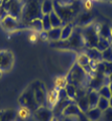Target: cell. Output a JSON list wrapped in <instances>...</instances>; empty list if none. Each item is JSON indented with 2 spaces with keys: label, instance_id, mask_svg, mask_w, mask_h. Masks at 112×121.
Wrapping results in <instances>:
<instances>
[{
  "label": "cell",
  "instance_id": "cell-1",
  "mask_svg": "<svg viewBox=\"0 0 112 121\" xmlns=\"http://www.w3.org/2000/svg\"><path fill=\"white\" fill-rule=\"evenodd\" d=\"M51 47L60 48V50H82L85 48V43L82 35V29L80 26H75L74 31L71 36L66 40H58L51 43Z\"/></svg>",
  "mask_w": 112,
  "mask_h": 121
},
{
  "label": "cell",
  "instance_id": "cell-2",
  "mask_svg": "<svg viewBox=\"0 0 112 121\" xmlns=\"http://www.w3.org/2000/svg\"><path fill=\"white\" fill-rule=\"evenodd\" d=\"M91 76L86 74L83 68L80 67L78 64H75L67 77V82L77 87L78 89L87 88V87L89 88V83L91 81Z\"/></svg>",
  "mask_w": 112,
  "mask_h": 121
},
{
  "label": "cell",
  "instance_id": "cell-3",
  "mask_svg": "<svg viewBox=\"0 0 112 121\" xmlns=\"http://www.w3.org/2000/svg\"><path fill=\"white\" fill-rule=\"evenodd\" d=\"M43 15V14L42 12V4L39 0H28L25 4H23L21 18L26 23L33 19L42 18Z\"/></svg>",
  "mask_w": 112,
  "mask_h": 121
},
{
  "label": "cell",
  "instance_id": "cell-4",
  "mask_svg": "<svg viewBox=\"0 0 112 121\" xmlns=\"http://www.w3.org/2000/svg\"><path fill=\"white\" fill-rule=\"evenodd\" d=\"M99 25L95 23H90L85 25L82 29V35L85 43V48H96L99 41V33H98Z\"/></svg>",
  "mask_w": 112,
  "mask_h": 121
},
{
  "label": "cell",
  "instance_id": "cell-5",
  "mask_svg": "<svg viewBox=\"0 0 112 121\" xmlns=\"http://www.w3.org/2000/svg\"><path fill=\"white\" fill-rule=\"evenodd\" d=\"M54 11L60 16V18H61L63 21V23L66 24L71 21L72 17L75 14L76 9L74 8L73 5H62V4H60L57 0H55L54 1Z\"/></svg>",
  "mask_w": 112,
  "mask_h": 121
},
{
  "label": "cell",
  "instance_id": "cell-6",
  "mask_svg": "<svg viewBox=\"0 0 112 121\" xmlns=\"http://www.w3.org/2000/svg\"><path fill=\"white\" fill-rule=\"evenodd\" d=\"M19 104L21 105L22 108H25L28 111H32V112H34L39 107V105L37 104L34 98V94H33V90L31 89V87H29L27 90H25L21 94L19 98Z\"/></svg>",
  "mask_w": 112,
  "mask_h": 121
},
{
  "label": "cell",
  "instance_id": "cell-7",
  "mask_svg": "<svg viewBox=\"0 0 112 121\" xmlns=\"http://www.w3.org/2000/svg\"><path fill=\"white\" fill-rule=\"evenodd\" d=\"M2 6L5 8L9 15L15 17L16 19L21 18L23 4L20 0H3Z\"/></svg>",
  "mask_w": 112,
  "mask_h": 121
},
{
  "label": "cell",
  "instance_id": "cell-8",
  "mask_svg": "<svg viewBox=\"0 0 112 121\" xmlns=\"http://www.w3.org/2000/svg\"><path fill=\"white\" fill-rule=\"evenodd\" d=\"M31 89L33 90L34 98L37 102V104L40 106H47V92L46 90V87L42 82L36 81L33 84L30 85Z\"/></svg>",
  "mask_w": 112,
  "mask_h": 121
},
{
  "label": "cell",
  "instance_id": "cell-9",
  "mask_svg": "<svg viewBox=\"0 0 112 121\" xmlns=\"http://www.w3.org/2000/svg\"><path fill=\"white\" fill-rule=\"evenodd\" d=\"M13 55L9 51H0V71H8L13 65Z\"/></svg>",
  "mask_w": 112,
  "mask_h": 121
},
{
  "label": "cell",
  "instance_id": "cell-10",
  "mask_svg": "<svg viewBox=\"0 0 112 121\" xmlns=\"http://www.w3.org/2000/svg\"><path fill=\"white\" fill-rule=\"evenodd\" d=\"M35 119L37 121H53L54 119V112L51 108L47 106H40L33 112Z\"/></svg>",
  "mask_w": 112,
  "mask_h": 121
},
{
  "label": "cell",
  "instance_id": "cell-11",
  "mask_svg": "<svg viewBox=\"0 0 112 121\" xmlns=\"http://www.w3.org/2000/svg\"><path fill=\"white\" fill-rule=\"evenodd\" d=\"M83 52L92 62H96V63L102 62V54L96 48H85Z\"/></svg>",
  "mask_w": 112,
  "mask_h": 121
},
{
  "label": "cell",
  "instance_id": "cell-12",
  "mask_svg": "<svg viewBox=\"0 0 112 121\" xmlns=\"http://www.w3.org/2000/svg\"><path fill=\"white\" fill-rule=\"evenodd\" d=\"M80 113H81V110L77 106V104L75 103V102H72V103H70L64 109V111H63V113H62V116H65V117H77Z\"/></svg>",
  "mask_w": 112,
  "mask_h": 121
},
{
  "label": "cell",
  "instance_id": "cell-13",
  "mask_svg": "<svg viewBox=\"0 0 112 121\" xmlns=\"http://www.w3.org/2000/svg\"><path fill=\"white\" fill-rule=\"evenodd\" d=\"M1 23L6 30H14L18 26V19L8 14L6 17H4L1 20Z\"/></svg>",
  "mask_w": 112,
  "mask_h": 121
},
{
  "label": "cell",
  "instance_id": "cell-14",
  "mask_svg": "<svg viewBox=\"0 0 112 121\" xmlns=\"http://www.w3.org/2000/svg\"><path fill=\"white\" fill-rule=\"evenodd\" d=\"M87 97H88L89 108H95V107H97V104H98V101H99V98H100L98 92H97L96 90L89 89Z\"/></svg>",
  "mask_w": 112,
  "mask_h": 121
},
{
  "label": "cell",
  "instance_id": "cell-15",
  "mask_svg": "<svg viewBox=\"0 0 112 121\" xmlns=\"http://www.w3.org/2000/svg\"><path fill=\"white\" fill-rule=\"evenodd\" d=\"M85 114L91 121H100L101 116H102V111L100 110L98 107L89 108L88 110L85 112Z\"/></svg>",
  "mask_w": 112,
  "mask_h": 121
},
{
  "label": "cell",
  "instance_id": "cell-16",
  "mask_svg": "<svg viewBox=\"0 0 112 121\" xmlns=\"http://www.w3.org/2000/svg\"><path fill=\"white\" fill-rule=\"evenodd\" d=\"M61 33H62V27H53L48 31H47V39L51 40L52 43L58 41L61 39Z\"/></svg>",
  "mask_w": 112,
  "mask_h": 121
},
{
  "label": "cell",
  "instance_id": "cell-17",
  "mask_svg": "<svg viewBox=\"0 0 112 121\" xmlns=\"http://www.w3.org/2000/svg\"><path fill=\"white\" fill-rule=\"evenodd\" d=\"M75 28V25L72 22L66 23L65 25L62 26V33H61V40H66L71 36V35L73 33Z\"/></svg>",
  "mask_w": 112,
  "mask_h": 121
},
{
  "label": "cell",
  "instance_id": "cell-18",
  "mask_svg": "<svg viewBox=\"0 0 112 121\" xmlns=\"http://www.w3.org/2000/svg\"><path fill=\"white\" fill-rule=\"evenodd\" d=\"M98 33H99V37L111 40V27L108 24L106 23L100 24L98 28Z\"/></svg>",
  "mask_w": 112,
  "mask_h": 121
},
{
  "label": "cell",
  "instance_id": "cell-19",
  "mask_svg": "<svg viewBox=\"0 0 112 121\" xmlns=\"http://www.w3.org/2000/svg\"><path fill=\"white\" fill-rule=\"evenodd\" d=\"M54 11L53 0H43L42 2V12L43 14H51Z\"/></svg>",
  "mask_w": 112,
  "mask_h": 121
},
{
  "label": "cell",
  "instance_id": "cell-20",
  "mask_svg": "<svg viewBox=\"0 0 112 121\" xmlns=\"http://www.w3.org/2000/svg\"><path fill=\"white\" fill-rule=\"evenodd\" d=\"M65 91L67 93V96H68V98L70 100H72L74 102L75 98H76L77 96V91H78V88L77 87H75L74 85L72 84H67V86L65 87Z\"/></svg>",
  "mask_w": 112,
  "mask_h": 121
},
{
  "label": "cell",
  "instance_id": "cell-21",
  "mask_svg": "<svg viewBox=\"0 0 112 121\" xmlns=\"http://www.w3.org/2000/svg\"><path fill=\"white\" fill-rule=\"evenodd\" d=\"M111 45H112L111 40L102 39V37H99V41H98V43H97V45H96V48L99 52H104L105 50H107V48H109Z\"/></svg>",
  "mask_w": 112,
  "mask_h": 121
},
{
  "label": "cell",
  "instance_id": "cell-22",
  "mask_svg": "<svg viewBox=\"0 0 112 121\" xmlns=\"http://www.w3.org/2000/svg\"><path fill=\"white\" fill-rule=\"evenodd\" d=\"M27 25H28L31 29L35 30V31H39V32L43 31L42 18H37V19H33V20H31V21L27 22Z\"/></svg>",
  "mask_w": 112,
  "mask_h": 121
},
{
  "label": "cell",
  "instance_id": "cell-23",
  "mask_svg": "<svg viewBox=\"0 0 112 121\" xmlns=\"http://www.w3.org/2000/svg\"><path fill=\"white\" fill-rule=\"evenodd\" d=\"M50 19H51V23H52V27H62L64 23H63L62 19L60 18V16L53 11L51 14H50Z\"/></svg>",
  "mask_w": 112,
  "mask_h": 121
},
{
  "label": "cell",
  "instance_id": "cell-24",
  "mask_svg": "<svg viewBox=\"0 0 112 121\" xmlns=\"http://www.w3.org/2000/svg\"><path fill=\"white\" fill-rule=\"evenodd\" d=\"M97 92H98L99 96L102 97V98H106V99L109 100V98H111V92H110V89H109V86L108 85H104L102 86L101 88H99L97 90Z\"/></svg>",
  "mask_w": 112,
  "mask_h": 121
},
{
  "label": "cell",
  "instance_id": "cell-25",
  "mask_svg": "<svg viewBox=\"0 0 112 121\" xmlns=\"http://www.w3.org/2000/svg\"><path fill=\"white\" fill-rule=\"evenodd\" d=\"M91 19V15L90 13H82L80 15V17H78V26L82 25L81 27H83L85 25H88L89 24V21Z\"/></svg>",
  "mask_w": 112,
  "mask_h": 121
},
{
  "label": "cell",
  "instance_id": "cell-26",
  "mask_svg": "<svg viewBox=\"0 0 112 121\" xmlns=\"http://www.w3.org/2000/svg\"><path fill=\"white\" fill-rule=\"evenodd\" d=\"M77 64L80 67L84 68V67L88 66L89 64H90V59H89L88 56L84 54V52H82L81 55L78 56V58H77Z\"/></svg>",
  "mask_w": 112,
  "mask_h": 121
},
{
  "label": "cell",
  "instance_id": "cell-27",
  "mask_svg": "<svg viewBox=\"0 0 112 121\" xmlns=\"http://www.w3.org/2000/svg\"><path fill=\"white\" fill-rule=\"evenodd\" d=\"M42 22H43V31H48L50 29H52V23L50 19V14H44L42 17Z\"/></svg>",
  "mask_w": 112,
  "mask_h": 121
},
{
  "label": "cell",
  "instance_id": "cell-28",
  "mask_svg": "<svg viewBox=\"0 0 112 121\" xmlns=\"http://www.w3.org/2000/svg\"><path fill=\"white\" fill-rule=\"evenodd\" d=\"M14 118L13 111H3L0 112V121H12Z\"/></svg>",
  "mask_w": 112,
  "mask_h": 121
},
{
  "label": "cell",
  "instance_id": "cell-29",
  "mask_svg": "<svg viewBox=\"0 0 112 121\" xmlns=\"http://www.w3.org/2000/svg\"><path fill=\"white\" fill-rule=\"evenodd\" d=\"M97 107H98L102 112L105 111L107 108H109V100L106 99V98L100 97L99 101H98V104H97Z\"/></svg>",
  "mask_w": 112,
  "mask_h": 121
},
{
  "label": "cell",
  "instance_id": "cell-30",
  "mask_svg": "<svg viewBox=\"0 0 112 121\" xmlns=\"http://www.w3.org/2000/svg\"><path fill=\"white\" fill-rule=\"evenodd\" d=\"M102 54V62H109L112 63V48L111 47L107 48L104 52H101Z\"/></svg>",
  "mask_w": 112,
  "mask_h": 121
},
{
  "label": "cell",
  "instance_id": "cell-31",
  "mask_svg": "<svg viewBox=\"0 0 112 121\" xmlns=\"http://www.w3.org/2000/svg\"><path fill=\"white\" fill-rule=\"evenodd\" d=\"M100 121H112V108H107L105 111L102 112V116Z\"/></svg>",
  "mask_w": 112,
  "mask_h": 121
},
{
  "label": "cell",
  "instance_id": "cell-32",
  "mask_svg": "<svg viewBox=\"0 0 112 121\" xmlns=\"http://www.w3.org/2000/svg\"><path fill=\"white\" fill-rule=\"evenodd\" d=\"M103 66H104V75L108 77L112 73V63L103 62Z\"/></svg>",
  "mask_w": 112,
  "mask_h": 121
},
{
  "label": "cell",
  "instance_id": "cell-33",
  "mask_svg": "<svg viewBox=\"0 0 112 121\" xmlns=\"http://www.w3.org/2000/svg\"><path fill=\"white\" fill-rule=\"evenodd\" d=\"M7 15H8V13H7V11L5 10V8L2 5H0V21H1L4 17H6Z\"/></svg>",
  "mask_w": 112,
  "mask_h": 121
},
{
  "label": "cell",
  "instance_id": "cell-34",
  "mask_svg": "<svg viewBox=\"0 0 112 121\" xmlns=\"http://www.w3.org/2000/svg\"><path fill=\"white\" fill-rule=\"evenodd\" d=\"M77 118H78V121H91L87 116H86V114L84 112H81L80 114L77 116Z\"/></svg>",
  "mask_w": 112,
  "mask_h": 121
},
{
  "label": "cell",
  "instance_id": "cell-35",
  "mask_svg": "<svg viewBox=\"0 0 112 121\" xmlns=\"http://www.w3.org/2000/svg\"><path fill=\"white\" fill-rule=\"evenodd\" d=\"M59 121H78L77 117H65V116H61V119Z\"/></svg>",
  "mask_w": 112,
  "mask_h": 121
},
{
  "label": "cell",
  "instance_id": "cell-36",
  "mask_svg": "<svg viewBox=\"0 0 112 121\" xmlns=\"http://www.w3.org/2000/svg\"><path fill=\"white\" fill-rule=\"evenodd\" d=\"M108 86H109V89H110V92H111V95H112V82H110Z\"/></svg>",
  "mask_w": 112,
  "mask_h": 121
},
{
  "label": "cell",
  "instance_id": "cell-37",
  "mask_svg": "<svg viewBox=\"0 0 112 121\" xmlns=\"http://www.w3.org/2000/svg\"><path fill=\"white\" fill-rule=\"evenodd\" d=\"M109 107L112 108V96H111V98H109Z\"/></svg>",
  "mask_w": 112,
  "mask_h": 121
},
{
  "label": "cell",
  "instance_id": "cell-38",
  "mask_svg": "<svg viewBox=\"0 0 112 121\" xmlns=\"http://www.w3.org/2000/svg\"><path fill=\"white\" fill-rule=\"evenodd\" d=\"M108 79H109V82H112V73L108 76Z\"/></svg>",
  "mask_w": 112,
  "mask_h": 121
},
{
  "label": "cell",
  "instance_id": "cell-39",
  "mask_svg": "<svg viewBox=\"0 0 112 121\" xmlns=\"http://www.w3.org/2000/svg\"><path fill=\"white\" fill-rule=\"evenodd\" d=\"M111 43H112V27H111Z\"/></svg>",
  "mask_w": 112,
  "mask_h": 121
},
{
  "label": "cell",
  "instance_id": "cell-40",
  "mask_svg": "<svg viewBox=\"0 0 112 121\" xmlns=\"http://www.w3.org/2000/svg\"><path fill=\"white\" fill-rule=\"evenodd\" d=\"M108 1H109V2H112V0H108Z\"/></svg>",
  "mask_w": 112,
  "mask_h": 121
},
{
  "label": "cell",
  "instance_id": "cell-41",
  "mask_svg": "<svg viewBox=\"0 0 112 121\" xmlns=\"http://www.w3.org/2000/svg\"><path fill=\"white\" fill-rule=\"evenodd\" d=\"M111 48H112V45H111Z\"/></svg>",
  "mask_w": 112,
  "mask_h": 121
}]
</instances>
